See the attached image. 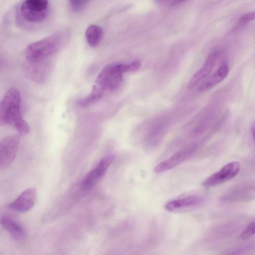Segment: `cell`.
Returning <instances> with one entry per match:
<instances>
[{
    "label": "cell",
    "mask_w": 255,
    "mask_h": 255,
    "mask_svg": "<svg viewBox=\"0 0 255 255\" xmlns=\"http://www.w3.org/2000/svg\"><path fill=\"white\" fill-rule=\"evenodd\" d=\"M104 92L94 85L91 93L84 98L78 101V106L85 107L90 106L98 101L103 96Z\"/></svg>",
    "instance_id": "16"
},
{
    "label": "cell",
    "mask_w": 255,
    "mask_h": 255,
    "mask_svg": "<svg viewBox=\"0 0 255 255\" xmlns=\"http://www.w3.org/2000/svg\"><path fill=\"white\" fill-rule=\"evenodd\" d=\"M65 34L57 33L28 45L25 56L28 61H38L46 60L63 46L67 40Z\"/></svg>",
    "instance_id": "3"
},
{
    "label": "cell",
    "mask_w": 255,
    "mask_h": 255,
    "mask_svg": "<svg viewBox=\"0 0 255 255\" xmlns=\"http://www.w3.org/2000/svg\"><path fill=\"white\" fill-rule=\"evenodd\" d=\"M48 0H24L20 6L22 16L31 23H39L47 17Z\"/></svg>",
    "instance_id": "4"
},
{
    "label": "cell",
    "mask_w": 255,
    "mask_h": 255,
    "mask_svg": "<svg viewBox=\"0 0 255 255\" xmlns=\"http://www.w3.org/2000/svg\"><path fill=\"white\" fill-rule=\"evenodd\" d=\"M254 20H255V11L247 13L241 17L239 21V24L243 25Z\"/></svg>",
    "instance_id": "19"
},
{
    "label": "cell",
    "mask_w": 255,
    "mask_h": 255,
    "mask_svg": "<svg viewBox=\"0 0 255 255\" xmlns=\"http://www.w3.org/2000/svg\"><path fill=\"white\" fill-rule=\"evenodd\" d=\"M220 52L214 51L207 58L203 66L192 77L188 85V89L194 88L197 85L207 78L212 71L219 56Z\"/></svg>",
    "instance_id": "10"
},
{
    "label": "cell",
    "mask_w": 255,
    "mask_h": 255,
    "mask_svg": "<svg viewBox=\"0 0 255 255\" xmlns=\"http://www.w3.org/2000/svg\"><path fill=\"white\" fill-rule=\"evenodd\" d=\"M0 224L3 228L15 240L25 238L26 232L24 227L15 220L5 216L0 217Z\"/></svg>",
    "instance_id": "14"
},
{
    "label": "cell",
    "mask_w": 255,
    "mask_h": 255,
    "mask_svg": "<svg viewBox=\"0 0 255 255\" xmlns=\"http://www.w3.org/2000/svg\"><path fill=\"white\" fill-rule=\"evenodd\" d=\"M252 126H253V127H255V123H254V125H252Z\"/></svg>",
    "instance_id": "22"
},
{
    "label": "cell",
    "mask_w": 255,
    "mask_h": 255,
    "mask_svg": "<svg viewBox=\"0 0 255 255\" xmlns=\"http://www.w3.org/2000/svg\"><path fill=\"white\" fill-rule=\"evenodd\" d=\"M89 0H69L70 7L72 10L79 12L87 5Z\"/></svg>",
    "instance_id": "18"
},
{
    "label": "cell",
    "mask_w": 255,
    "mask_h": 255,
    "mask_svg": "<svg viewBox=\"0 0 255 255\" xmlns=\"http://www.w3.org/2000/svg\"><path fill=\"white\" fill-rule=\"evenodd\" d=\"M20 100V93L16 88H11L6 92L0 103V125L9 126L20 135L25 136L30 128L21 115Z\"/></svg>",
    "instance_id": "1"
},
{
    "label": "cell",
    "mask_w": 255,
    "mask_h": 255,
    "mask_svg": "<svg viewBox=\"0 0 255 255\" xmlns=\"http://www.w3.org/2000/svg\"><path fill=\"white\" fill-rule=\"evenodd\" d=\"M114 159L113 154H108L103 157L84 178L81 184V189L87 190L93 188L105 175Z\"/></svg>",
    "instance_id": "5"
},
{
    "label": "cell",
    "mask_w": 255,
    "mask_h": 255,
    "mask_svg": "<svg viewBox=\"0 0 255 255\" xmlns=\"http://www.w3.org/2000/svg\"><path fill=\"white\" fill-rule=\"evenodd\" d=\"M103 36L102 28L96 24H91L86 29L85 38L88 44L92 47H96L101 42Z\"/></svg>",
    "instance_id": "15"
},
{
    "label": "cell",
    "mask_w": 255,
    "mask_h": 255,
    "mask_svg": "<svg viewBox=\"0 0 255 255\" xmlns=\"http://www.w3.org/2000/svg\"><path fill=\"white\" fill-rule=\"evenodd\" d=\"M157 1H163L164 0H157Z\"/></svg>",
    "instance_id": "23"
},
{
    "label": "cell",
    "mask_w": 255,
    "mask_h": 255,
    "mask_svg": "<svg viewBox=\"0 0 255 255\" xmlns=\"http://www.w3.org/2000/svg\"><path fill=\"white\" fill-rule=\"evenodd\" d=\"M36 196V191L34 188H29L23 191L14 201L8 204V208L19 212L30 210L34 206Z\"/></svg>",
    "instance_id": "11"
},
{
    "label": "cell",
    "mask_w": 255,
    "mask_h": 255,
    "mask_svg": "<svg viewBox=\"0 0 255 255\" xmlns=\"http://www.w3.org/2000/svg\"><path fill=\"white\" fill-rule=\"evenodd\" d=\"M251 131L253 135L254 141L255 143V127L252 126Z\"/></svg>",
    "instance_id": "21"
},
{
    "label": "cell",
    "mask_w": 255,
    "mask_h": 255,
    "mask_svg": "<svg viewBox=\"0 0 255 255\" xmlns=\"http://www.w3.org/2000/svg\"><path fill=\"white\" fill-rule=\"evenodd\" d=\"M229 67L227 64L224 63L210 76L206 78L199 87L201 92L207 91L223 81L228 75Z\"/></svg>",
    "instance_id": "13"
},
{
    "label": "cell",
    "mask_w": 255,
    "mask_h": 255,
    "mask_svg": "<svg viewBox=\"0 0 255 255\" xmlns=\"http://www.w3.org/2000/svg\"><path fill=\"white\" fill-rule=\"evenodd\" d=\"M45 60L31 61L27 60L25 64L24 71L26 75L31 80L37 82L44 80L49 71V66Z\"/></svg>",
    "instance_id": "12"
},
{
    "label": "cell",
    "mask_w": 255,
    "mask_h": 255,
    "mask_svg": "<svg viewBox=\"0 0 255 255\" xmlns=\"http://www.w3.org/2000/svg\"><path fill=\"white\" fill-rule=\"evenodd\" d=\"M205 201V198L203 196L192 195L169 201L164 208L169 212L184 211L200 206Z\"/></svg>",
    "instance_id": "9"
},
{
    "label": "cell",
    "mask_w": 255,
    "mask_h": 255,
    "mask_svg": "<svg viewBox=\"0 0 255 255\" xmlns=\"http://www.w3.org/2000/svg\"><path fill=\"white\" fill-rule=\"evenodd\" d=\"M255 235V221L249 224L240 235L242 240L248 239Z\"/></svg>",
    "instance_id": "17"
},
{
    "label": "cell",
    "mask_w": 255,
    "mask_h": 255,
    "mask_svg": "<svg viewBox=\"0 0 255 255\" xmlns=\"http://www.w3.org/2000/svg\"><path fill=\"white\" fill-rule=\"evenodd\" d=\"M19 138L12 134L4 137L0 143V168H7L13 162L18 148Z\"/></svg>",
    "instance_id": "6"
},
{
    "label": "cell",
    "mask_w": 255,
    "mask_h": 255,
    "mask_svg": "<svg viewBox=\"0 0 255 255\" xmlns=\"http://www.w3.org/2000/svg\"><path fill=\"white\" fill-rule=\"evenodd\" d=\"M195 147H189L180 150L170 157L157 164L154 172L159 174L169 170L189 158L195 152Z\"/></svg>",
    "instance_id": "8"
},
{
    "label": "cell",
    "mask_w": 255,
    "mask_h": 255,
    "mask_svg": "<svg viewBox=\"0 0 255 255\" xmlns=\"http://www.w3.org/2000/svg\"><path fill=\"white\" fill-rule=\"evenodd\" d=\"M240 164L237 161L227 163L222 168L206 178L203 185L211 187L228 181L235 177L240 172Z\"/></svg>",
    "instance_id": "7"
},
{
    "label": "cell",
    "mask_w": 255,
    "mask_h": 255,
    "mask_svg": "<svg viewBox=\"0 0 255 255\" xmlns=\"http://www.w3.org/2000/svg\"><path fill=\"white\" fill-rule=\"evenodd\" d=\"M140 65V62L138 60L128 64L110 63L99 73L94 86L104 92L116 90L122 83L124 73L136 71Z\"/></svg>",
    "instance_id": "2"
},
{
    "label": "cell",
    "mask_w": 255,
    "mask_h": 255,
    "mask_svg": "<svg viewBox=\"0 0 255 255\" xmlns=\"http://www.w3.org/2000/svg\"><path fill=\"white\" fill-rule=\"evenodd\" d=\"M186 0H172L171 2L172 5H177L181 2L184 1Z\"/></svg>",
    "instance_id": "20"
}]
</instances>
